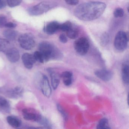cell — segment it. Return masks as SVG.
<instances>
[{
  "label": "cell",
  "instance_id": "1",
  "mask_svg": "<svg viewBox=\"0 0 129 129\" xmlns=\"http://www.w3.org/2000/svg\"><path fill=\"white\" fill-rule=\"evenodd\" d=\"M106 7V4L103 2H87L77 7L74 10V14L77 18L81 21H93L102 15Z\"/></svg>",
  "mask_w": 129,
  "mask_h": 129
},
{
  "label": "cell",
  "instance_id": "2",
  "mask_svg": "<svg viewBox=\"0 0 129 129\" xmlns=\"http://www.w3.org/2000/svg\"><path fill=\"white\" fill-rule=\"evenodd\" d=\"M39 49L45 62L51 59H59L62 57V54L59 50L49 42L41 43L39 45Z\"/></svg>",
  "mask_w": 129,
  "mask_h": 129
},
{
  "label": "cell",
  "instance_id": "3",
  "mask_svg": "<svg viewBox=\"0 0 129 129\" xmlns=\"http://www.w3.org/2000/svg\"><path fill=\"white\" fill-rule=\"evenodd\" d=\"M56 6L54 3L44 1L30 7L28 9V12L31 15H40L48 12Z\"/></svg>",
  "mask_w": 129,
  "mask_h": 129
},
{
  "label": "cell",
  "instance_id": "4",
  "mask_svg": "<svg viewBox=\"0 0 129 129\" xmlns=\"http://www.w3.org/2000/svg\"><path fill=\"white\" fill-rule=\"evenodd\" d=\"M128 37L127 34L123 31H120L115 38L114 46L115 48L120 52L124 51L127 47Z\"/></svg>",
  "mask_w": 129,
  "mask_h": 129
},
{
  "label": "cell",
  "instance_id": "5",
  "mask_svg": "<svg viewBox=\"0 0 129 129\" xmlns=\"http://www.w3.org/2000/svg\"><path fill=\"white\" fill-rule=\"evenodd\" d=\"M0 93L8 98L18 99L23 95L24 89L20 86H17L13 88L1 87L0 88Z\"/></svg>",
  "mask_w": 129,
  "mask_h": 129
},
{
  "label": "cell",
  "instance_id": "6",
  "mask_svg": "<svg viewBox=\"0 0 129 129\" xmlns=\"http://www.w3.org/2000/svg\"><path fill=\"white\" fill-rule=\"evenodd\" d=\"M74 47L78 54L80 55H84L87 53L89 48V41L86 38H80L74 42Z\"/></svg>",
  "mask_w": 129,
  "mask_h": 129
},
{
  "label": "cell",
  "instance_id": "7",
  "mask_svg": "<svg viewBox=\"0 0 129 129\" xmlns=\"http://www.w3.org/2000/svg\"><path fill=\"white\" fill-rule=\"evenodd\" d=\"M18 42L22 48L26 50H30L35 46V42L31 35L24 34L19 38Z\"/></svg>",
  "mask_w": 129,
  "mask_h": 129
},
{
  "label": "cell",
  "instance_id": "8",
  "mask_svg": "<svg viewBox=\"0 0 129 129\" xmlns=\"http://www.w3.org/2000/svg\"><path fill=\"white\" fill-rule=\"evenodd\" d=\"M38 81L42 93L47 97H49L52 94V89L47 77L46 75H42Z\"/></svg>",
  "mask_w": 129,
  "mask_h": 129
},
{
  "label": "cell",
  "instance_id": "9",
  "mask_svg": "<svg viewBox=\"0 0 129 129\" xmlns=\"http://www.w3.org/2000/svg\"><path fill=\"white\" fill-rule=\"evenodd\" d=\"M23 117L27 120L39 123L43 115L32 108L24 109L22 111Z\"/></svg>",
  "mask_w": 129,
  "mask_h": 129
},
{
  "label": "cell",
  "instance_id": "10",
  "mask_svg": "<svg viewBox=\"0 0 129 129\" xmlns=\"http://www.w3.org/2000/svg\"><path fill=\"white\" fill-rule=\"evenodd\" d=\"M95 74L97 77L105 82L111 80L113 75L111 71L106 69L97 70L95 71Z\"/></svg>",
  "mask_w": 129,
  "mask_h": 129
},
{
  "label": "cell",
  "instance_id": "11",
  "mask_svg": "<svg viewBox=\"0 0 129 129\" xmlns=\"http://www.w3.org/2000/svg\"><path fill=\"white\" fill-rule=\"evenodd\" d=\"M22 59L25 67L28 69H31L34 64L37 61L33 55L27 53L22 55Z\"/></svg>",
  "mask_w": 129,
  "mask_h": 129
},
{
  "label": "cell",
  "instance_id": "12",
  "mask_svg": "<svg viewBox=\"0 0 129 129\" xmlns=\"http://www.w3.org/2000/svg\"><path fill=\"white\" fill-rule=\"evenodd\" d=\"M6 53L7 59L11 62L15 63L19 60L20 54L18 50L16 48L11 47Z\"/></svg>",
  "mask_w": 129,
  "mask_h": 129
},
{
  "label": "cell",
  "instance_id": "13",
  "mask_svg": "<svg viewBox=\"0 0 129 129\" xmlns=\"http://www.w3.org/2000/svg\"><path fill=\"white\" fill-rule=\"evenodd\" d=\"M48 71L50 74L52 87L53 89H56L60 83L59 75L58 73L52 69H48Z\"/></svg>",
  "mask_w": 129,
  "mask_h": 129
},
{
  "label": "cell",
  "instance_id": "14",
  "mask_svg": "<svg viewBox=\"0 0 129 129\" xmlns=\"http://www.w3.org/2000/svg\"><path fill=\"white\" fill-rule=\"evenodd\" d=\"M11 110V105L9 101L3 96L0 95V112L9 113Z\"/></svg>",
  "mask_w": 129,
  "mask_h": 129
},
{
  "label": "cell",
  "instance_id": "15",
  "mask_svg": "<svg viewBox=\"0 0 129 129\" xmlns=\"http://www.w3.org/2000/svg\"><path fill=\"white\" fill-rule=\"evenodd\" d=\"M59 24L56 21H52L47 24L45 28V31L48 35L53 34L59 30Z\"/></svg>",
  "mask_w": 129,
  "mask_h": 129
},
{
  "label": "cell",
  "instance_id": "16",
  "mask_svg": "<svg viewBox=\"0 0 129 129\" xmlns=\"http://www.w3.org/2000/svg\"><path fill=\"white\" fill-rule=\"evenodd\" d=\"M121 76L123 82L125 84H128L129 82V63L125 62L123 63L121 67Z\"/></svg>",
  "mask_w": 129,
  "mask_h": 129
},
{
  "label": "cell",
  "instance_id": "17",
  "mask_svg": "<svg viewBox=\"0 0 129 129\" xmlns=\"http://www.w3.org/2000/svg\"><path fill=\"white\" fill-rule=\"evenodd\" d=\"M7 121L11 126L15 128H18L21 125V121L16 116L9 115L7 118Z\"/></svg>",
  "mask_w": 129,
  "mask_h": 129
},
{
  "label": "cell",
  "instance_id": "18",
  "mask_svg": "<svg viewBox=\"0 0 129 129\" xmlns=\"http://www.w3.org/2000/svg\"><path fill=\"white\" fill-rule=\"evenodd\" d=\"M61 77L63 80V83L65 86H69L72 84L73 79V74L70 71L64 72L61 75Z\"/></svg>",
  "mask_w": 129,
  "mask_h": 129
},
{
  "label": "cell",
  "instance_id": "19",
  "mask_svg": "<svg viewBox=\"0 0 129 129\" xmlns=\"http://www.w3.org/2000/svg\"><path fill=\"white\" fill-rule=\"evenodd\" d=\"M3 35L4 37L8 40L13 41L16 38L18 35V33L17 31L14 30L9 29L6 30L3 32Z\"/></svg>",
  "mask_w": 129,
  "mask_h": 129
},
{
  "label": "cell",
  "instance_id": "20",
  "mask_svg": "<svg viewBox=\"0 0 129 129\" xmlns=\"http://www.w3.org/2000/svg\"><path fill=\"white\" fill-rule=\"evenodd\" d=\"M67 35L70 39H75L78 37L79 30L76 27L72 25V27L66 32Z\"/></svg>",
  "mask_w": 129,
  "mask_h": 129
},
{
  "label": "cell",
  "instance_id": "21",
  "mask_svg": "<svg viewBox=\"0 0 129 129\" xmlns=\"http://www.w3.org/2000/svg\"><path fill=\"white\" fill-rule=\"evenodd\" d=\"M10 43L8 40L0 38V51L6 52L11 47H10Z\"/></svg>",
  "mask_w": 129,
  "mask_h": 129
},
{
  "label": "cell",
  "instance_id": "22",
  "mask_svg": "<svg viewBox=\"0 0 129 129\" xmlns=\"http://www.w3.org/2000/svg\"><path fill=\"white\" fill-rule=\"evenodd\" d=\"M108 120L106 118H103L99 121L96 129H111L109 126Z\"/></svg>",
  "mask_w": 129,
  "mask_h": 129
},
{
  "label": "cell",
  "instance_id": "23",
  "mask_svg": "<svg viewBox=\"0 0 129 129\" xmlns=\"http://www.w3.org/2000/svg\"><path fill=\"white\" fill-rule=\"evenodd\" d=\"M72 26V24L71 22L67 21L62 24H59V30L66 32Z\"/></svg>",
  "mask_w": 129,
  "mask_h": 129
},
{
  "label": "cell",
  "instance_id": "24",
  "mask_svg": "<svg viewBox=\"0 0 129 129\" xmlns=\"http://www.w3.org/2000/svg\"><path fill=\"white\" fill-rule=\"evenodd\" d=\"M33 55L36 61L42 63H43L45 62L43 55L40 51H36Z\"/></svg>",
  "mask_w": 129,
  "mask_h": 129
},
{
  "label": "cell",
  "instance_id": "25",
  "mask_svg": "<svg viewBox=\"0 0 129 129\" xmlns=\"http://www.w3.org/2000/svg\"><path fill=\"white\" fill-rule=\"evenodd\" d=\"M124 14L123 10L121 8L115 9L114 12V15L115 18H121L123 17Z\"/></svg>",
  "mask_w": 129,
  "mask_h": 129
},
{
  "label": "cell",
  "instance_id": "26",
  "mask_svg": "<svg viewBox=\"0 0 129 129\" xmlns=\"http://www.w3.org/2000/svg\"><path fill=\"white\" fill-rule=\"evenodd\" d=\"M21 2V1L20 0H8L7 1L8 6L10 7H14L19 6Z\"/></svg>",
  "mask_w": 129,
  "mask_h": 129
},
{
  "label": "cell",
  "instance_id": "27",
  "mask_svg": "<svg viewBox=\"0 0 129 129\" xmlns=\"http://www.w3.org/2000/svg\"><path fill=\"white\" fill-rule=\"evenodd\" d=\"M57 108L58 111L61 113L62 116L63 117V118L64 120H66L68 119V115L64 109L62 108L61 106L59 104H58L57 105Z\"/></svg>",
  "mask_w": 129,
  "mask_h": 129
},
{
  "label": "cell",
  "instance_id": "28",
  "mask_svg": "<svg viewBox=\"0 0 129 129\" xmlns=\"http://www.w3.org/2000/svg\"><path fill=\"white\" fill-rule=\"evenodd\" d=\"M7 23V19L5 16H0V28H3L5 27V25Z\"/></svg>",
  "mask_w": 129,
  "mask_h": 129
},
{
  "label": "cell",
  "instance_id": "29",
  "mask_svg": "<svg viewBox=\"0 0 129 129\" xmlns=\"http://www.w3.org/2000/svg\"><path fill=\"white\" fill-rule=\"evenodd\" d=\"M101 42L104 45H106L108 42L109 40V37L107 34H104L102 37L101 39Z\"/></svg>",
  "mask_w": 129,
  "mask_h": 129
},
{
  "label": "cell",
  "instance_id": "30",
  "mask_svg": "<svg viewBox=\"0 0 129 129\" xmlns=\"http://www.w3.org/2000/svg\"><path fill=\"white\" fill-rule=\"evenodd\" d=\"M27 129H52L51 126H41L39 127L29 126L27 127Z\"/></svg>",
  "mask_w": 129,
  "mask_h": 129
},
{
  "label": "cell",
  "instance_id": "31",
  "mask_svg": "<svg viewBox=\"0 0 129 129\" xmlns=\"http://www.w3.org/2000/svg\"><path fill=\"white\" fill-rule=\"evenodd\" d=\"M59 40L60 42L63 43H66L68 42V38L65 35L62 34L59 36Z\"/></svg>",
  "mask_w": 129,
  "mask_h": 129
},
{
  "label": "cell",
  "instance_id": "32",
  "mask_svg": "<svg viewBox=\"0 0 129 129\" xmlns=\"http://www.w3.org/2000/svg\"><path fill=\"white\" fill-rule=\"evenodd\" d=\"M65 2L68 5L74 6H76L79 3V1L77 0H68Z\"/></svg>",
  "mask_w": 129,
  "mask_h": 129
},
{
  "label": "cell",
  "instance_id": "33",
  "mask_svg": "<svg viewBox=\"0 0 129 129\" xmlns=\"http://www.w3.org/2000/svg\"><path fill=\"white\" fill-rule=\"evenodd\" d=\"M16 26H17L16 24L13 23V22H9L7 23L5 25V27L11 29V28H14L16 27Z\"/></svg>",
  "mask_w": 129,
  "mask_h": 129
},
{
  "label": "cell",
  "instance_id": "34",
  "mask_svg": "<svg viewBox=\"0 0 129 129\" xmlns=\"http://www.w3.org/2000/svg\"><path fill=\"white\" fill-rule=\"evenodd\" d=\"M7 1L3 0H0V9L4 8L6 6Z\"/></svg>",
  "mask_w": 129,
  "mask_h": 129
},
{
  "label": "cell",
  "instance_id": "35",
  "mask_svg": "<svg viewBox=\"0 0 129 129\" xmlns=\"http://www.w3.org/2000/svg\"><path fill=\"white\" fill-rule=\"evenodd\" d=\"M17 129H20V128H17Z\"/></svg>",
  "mask_w": 129,
  "mask_h": 129
}]
</instances>
